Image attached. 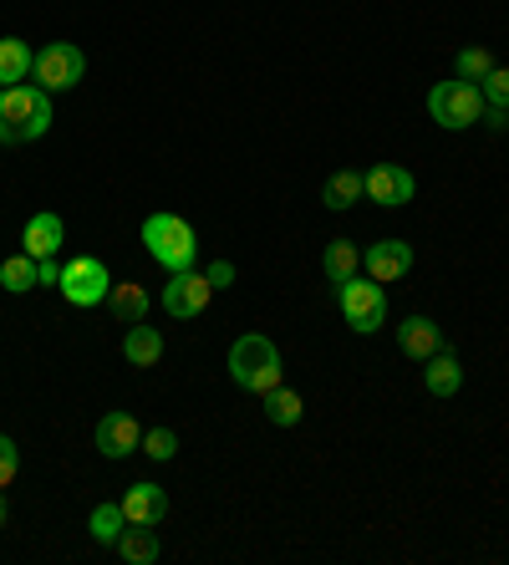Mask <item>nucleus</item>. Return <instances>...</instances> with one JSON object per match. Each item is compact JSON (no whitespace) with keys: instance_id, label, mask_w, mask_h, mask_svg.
<instances>
[{"instance_id":"obj_27","label":"nucleus","mask_w":509,"mask_h":565,"mask_svg":"<svg viewBox=\"0 0 509 565\" xmlns=\"http://www.w3.org/2000/svg\"><path fill=\"white\" fill-rule=\"evenodd\" d=\"M479 93L489 107H509V66H489V77L479 82Z\"/></svg>"},{"instance_id":"obj_6","label":"nucleus","mask_w":509,"mask_h":565,"mask_svg":"<svg viewBox=\"0 0 509 565\" xmlns=\"http://www.w3.org/2000/svg\"><path fill=\"white\" fill-rule=\"evenodd\" d=\"M31 77H36V87H46V93H72L82 77H87V52L82 46H72V41H52V46H41L36 52V66H31Z\"/></svg>"},{"instance_id":"obj_25","label":"nucleus","mask_w":509,"mask_h":565,"mask_svg":"<svg viewBox=\"0 0 509 565\" xmlns=\"http://www.w3.org/2000/svg\"><path fill=\"white\" fill-rule=\"evenodd\" d=\"M489 66H495V56L484 52V46H464V52L454 56V77L458 82H484L489 77Z\"/></svg>"},{"instance_id":"obj_23","label":"nucleus","mask_w":509,"mask_h":565,"mask_svg":"<svg viewBox=\"0 0 509 565\" xmlns=\"http://www.w3.org/2000/svg\"><path fill=\"white\" fill-rule=\"evenodd\" d=\"M0 286L11 290V296H26V290H36V255H11V260H0Z\"/></svg>"},{"instance_id":"obj_26","label":"nucleus","mask_w":509,"mask_h":565,"mask_svg":"<svg viewBox=\"0 0 509 565\" xmlns=\"http://www.w3.org/2000/svg\"><path fill=\"white\" fill-rule=\"evenodd\" d=\"M144 454L158 463H169L173 454H179V434H173V428H144Z\"/></svg>"},{"instance_id":"obj_29","label":"nucleus","mask_w":509,"mask_h":565,"mask_svg":"<svg viewBox=\"0 0 509 565\" xmlns=\"http://www.w3.org/2000/svg\"><path fill=\"white\" fill-rule=\"evenodd\" d=\"M36 280H41V286H62V260H56V255L36 260Z\"/></svg>"},{"instance_id":"obj_17","label":"nucleus","mask_w":509,"mask_h":565,"mask_svg":"<svg viewBox=\"0 0 509 565\" xmlns=\"http://www.w3.org/2000/svg\"><path fill=\"white\" fill-rule=\"evenodd\" d=\"M113 551H118L128 565H153L158 555H163V540H158V525H128Z\"/></svg>"},{"instance_id":"obj_24","label":"nucleus","mask_w":509,"mask_h":565,"mask_svg":"<svg viewBox=\"0 0 509 565\" xmlns=\"http://www.w3.org/2000/svg\"><path fill=\"white\" fill-rule=\"evenodd\" d=\"M87 530L97 545H118V535L128 530V514H123V504H92Z\"/></svg>"},{"instance_id":"obj_12","label":"nucleus","mask_w":509,"mask_h":565,"mask_svg":"<svg viewBox=\"0 0 509 565\" xmlns=\"http://www.w3.org/2000/svg\"><path fill=\"white\" fill-rule=\"evenodd\" d=\"M397 352L407 356V362H428L433 352H444V327H438V321H433V316H407L403 327H397Z\"/></svg>"},{"instance_id":"obj_22","label":"nucleus","mask_w":509,"mask_h":565,"mask_svg":"<svg viewBox=\"0 0 509 565\" xmlns=\"http://www.w3.org/2000/svg\"><path fill=\"white\" fill-rule=\"evenodd\" d=\"M261 403H265V418H271L275 428H296V423L306 418V403H300V393H290V387H271Z\"/></svg>"},{"instance_id":"obj_31","label":"nucleus","mask_w":509,"mask_h":565,"mask_svg":"<svg viewBox=\"0 0 509 565\" xmlns=\"http://www.w3.org/2000/svg\"><path fill=\"white\" fill-rule=\"evenodd\" d=\"M484 128H495V132H509V107H484Z\"/></svg>"},{"instance_id":"obj_8","label":"nucleus","mask_w":509,"mask_h":565,"mask_svg":"<svg viewBox=\"0 0 509 565\" xmlns=\"http://www.w3.org/2000/svg\"><path fill=\"white\" fill-rule=\"evenodd\" d=\"M362 194L378 204V210H403V204H413V194H418V179H413V169H403V163H378V169L362 173Z\"/></svg>"},{"instance_id":"obj_13","label":"nucleus","mask_w":509,"mask_h":565,"mask_svg":"<svg viewBox=\"0 0 509 565\" xmlns=\"http://www.w3.org/2000/svg\"><path fill=\"white\" fill-rule=\"evenodd\" d=\"M118 504H123V514H128V525H163V520H169V494H163V484H153V479L132 484Z\"/></svg>"},{"instance_id":"obj_11","label":"nucleus","mask_w":509,"mask_h":565,"mask_svg":"<svg viewBox=\"0 0 509 565\" xmlns=\"http://www.w3.org/2000/svg\"><path fill=\"white\" fill-rule=\"evenodd\" d=\"M362 265H367V276L378 280V286L403 280L407 270H413V245H407V239H378V245H367L362 250Z\"/></svg>"},{"instance_id":"obj_21","label":"nucleus","mask_w":509,"mask_h":565,"mask_svg":"<svg viewBox=\"0 0 509 565\" xmlns=\"http://www.w3.org/2000/svg\"><path fill=\"white\" fill-rule=\"evenodd\" d=\"M321 270H327L331 286H341V280H352L362 270V250H357L352 239H331L327 250H321Z\"/></svg>"},{"instance_id":"obj_9","label":"nucleus","mask_w":509,"mask_h":565,"mask_svg":"<svg viewBox=\"0 0 509 565\" xmlns=\"http://www.w3.org/2000/svg\"><path fill=\"white\" fill-rule=\"evenodd\" d=\"M210 296H214L210 276H199V270H173L169 286H163V296H158V306H163L173 321H194V316H204Z\"/></svg>"},{"instance_id":"obj_32","label":"nucleus","mask_w":509,"mask_h":565,"mask_svg":"<svg viewBox=\"0 0 509 565\" xmlns=\"http://www.w3.org/2000/svg\"><path fill=\"white\" fill-rule=\"evenodd\" d=\"M0 530H6V489H0Z\"/></svg>"},{"instance_id":"obj_3","label":"nucleus","mask_w":509,"mask_h":565,"mask_svg":"<svg viewBox=\"0 0 509 565\" xmlns=\"http://www.w3.org/2000/svg\"><path fill=\"white\" fill-rule=\"evenodd\" d=\"M144 245L148 255H153L163 270H194L199 260V235H194V224L179 220V214H148L144 220Z\"/></svg>"},{"instance_id":"obj_18","label":"nucleus","mask_w":509,"mask_h":565,"mask_svg":"<svg viewBox=\"0 0 509 565\" xmlns=\"http://www.w3.org/2000/svg\"><path fill=\"white\" fill-rule=\"evenodd\" d=\"M423 387H428L433 397H454L458 387H464V367H458L454 352H433L428 362H423Z\"/></svg>"},{"instance_id":"obj_28","label":"nucleus","mask_w":509,"mask_h":565,"mask_svg":"<svg viewBox=\"0 0 509 565\" xmlns=\"http://www.w3.org/2000/svg\"><path fill=\"white\" fill-rule=\"evenodd\" d=\"M15 473H21V448H15V438L0 434V489H11Z\"/></svg>"},{"instance_id":"obj_15","label":"nucleus","mask_w":509,"mask_h":565,"mask_svg":"<svg viewBox=\"0 0 509 565\" xmlns=\"http://www.w3.org/2000/svg\"><path fill=\"white\" fill-rule=\"evenodd\" d=\"M107 311L118 316L123 327H132V321H148V311H153V296H148L138 280H113V290H107Z\"/></svg>"},{"instance_id":"obj_2","label":"nucleus","mask_w":509,"mask_h":565,"mask_svg":"<svg viewBox=\"0 0 509 565\" xmlns=\"http://www.w3.org/2000/svg\"><path fill=\"white\" fill-rule=\"evenodd\" d=\"M230 377H235L245 393L265 397L271 387H280V377H286L280 347H275L271 337H261V331H245V337L230 347Z\"/></svg>"},{"instance_id":"obj_19","label":"nucleus","mask_w":509,"mask_h":565,"mask_svg":"<svg viewBox=\"0 0 509 565\" xmlns=\"http://www.w3.org/2000/svg\"><path fill=\"white\" fill-rule=\"evenodd\" d=\"M36 66V52H31L21 36H6L0 41V87H21Z\"/></svg>"},{"instance_id":"obj_20","label":"nucleus","mask_w":509,"mask_h":565,"mask_svg":"<svg viewBox=\"0 0 509 565\" xmlns=\"http://www.w3.org/2000/svg\"><path fill=\"white\" fill-rule=\"evenodd\" d=\"M362 173L357 169H337L327 179V184H321V204H327V210H352V204H362Z\"/></svg>"},{"instance_id":"obj_7","label":"nucleus","mask_w":509,"mask_h":565,"mask_svg":"<svg viewBox=\"0 0 509 565\" xmlns=\"http://www.w3.org/2000/svg\"><path fill=\"white\" fill-rule=\"evenodd\" d=\"M66 296V306H82V311H92V306H107V290H113V276H107V265L97 260V255H77V260L62 265V286H56Z\"/></svg>"},{"instance_id":"obj_10","label":"nucleus","mask_w":509,"mask_h":565,"mask_svg":"<svg viewBox=\"0 0 509 565\" xmlns=\"http://www.w3.org/2000/svg\"><path fill=\"white\" fill-rule=\"evenodd\" d=\"M92 438H97V454H103V459H128L132 448H144V423L132 418V413H103Z\"/></svg>"},{"instance_id":"obj_1","label":"nucleus","mask_w":509,"mask_h":565,"mask_svg":"<svg viewBox=\"0 0 509 565\" xmlns=\"http://www.w3.org/2000/svg\"><path fill=\"white\" fill-rule=\"evenodd\" d=\"M52 132V93L36 82L21 87H0V148L36 143Z\"/></svg>"},{"instance_id":"obj_16","label":"nucleus","mask_w":509,"mask_h":565,"mask_svg":"<svg viewBox=\"0 0 509 565\" xmlns=\"http://www.w3.org/2000/svg\"><path fill=\"white\" fill-rule=\"evenodd\" d=\"M123 356H128V367H158V356H163V331L148 327V321H132L128 337H123Z\"/></svg>"},{"instance_id":"obj_5","label":"nucleus","mask_w":509,"mask_h":565,"mask_svg":"<svg viewBox=\"0 0 509 565\" xmlns=\"http://www.w3.org/2000/svg\"><path fill=\"white\" fill-rule=\"evenodd\" d=\"M337 306H341V321L357 331V337H372V331L388 321V296L372 276H352L337 286Z\"/></svg>"},{"instance_id":"obj_30","label":"nucleus","mask_w":509,"mask_h":565,"mask_svg":"<svg viewBox=\"0 0 509 565\" xmlns=\"http://www.w3.org/2000/svg\"><path fill=\"white\" fill-rule=\"evenodd\" d=\"M204 276H210V286H214V290H224L230 280H235V265H230V260H214L210 270H204Z\"/></svg>"},{"instance_id":"obj_14","label":"nucleus","mask_w":509,"mask_h":565,"mask_svg":"<svg viewBox=\"0 0 509 565\" xmlns=\"http://www.w3.org/2000/svg\"><path fill=\"white\" fill-rule=\"evenodd\" d=\"M62 239H66V224H62V214L41 210V214H31V220H26V230H21V250H26V255H36V260H46V255H56V250H62Z\"/></svg>"},{"instance_id":"obj_4","label":"nucleus","mask_w":509,"mask_h":565,"mask_svg":"<svg viewBox=\"0 0 509 565\" xmlns=\"http://www.w3.org/2000/svg\"><path fill=\"white\" fill-rule=\"evenodd\" d=\"M484 93H479V82H438L428 93V118L438 122V128H448V132H464V128H474V122L484 118Z\"/></svg>"}]
</instances>
